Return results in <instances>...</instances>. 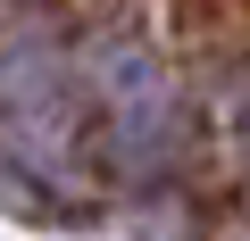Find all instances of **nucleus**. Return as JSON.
<instances>
[{"label": "nucleus", "instance_id": "3", "mask_svg": "<svg viewBox=\"0 0 250 241\" xmlns=\"http://www.w3.org/2000/svg\"><path fill=\"white\" fill-rule=\"evenodd\" d=\"M242 133H250V92H242Z\"/></svg>", "mask_w": 250, "mask_h": 241}, {"label": "nucleus", "instance_id": "2", "mask_svg": "<svg viewBox=\"0 0 250 241\" xmlns=\"http://www.w3.org/2000/svg\"><path fill=\"white\" fill-rule=\"evenodd\" d=\"M0 150L34 183H75L83 158V58L50 34H17L0 50Z\"/></svg>", "mask_w": 250, "mask_h": 241}, {"label": "nucleus", "instance_id": "1", "mask_svg": "<svg viewBox=\"0 0 250 241\" xmlns=\"http://www.w3.org/2000/svg\"><path fill=\"white\" fill-rule=\"evenodd\" d=\"M83 92L100 108V150L108 175L125 183H159L184 158V92L167 75V58L134 34H100L83 50Z\"/></svg>", "mask_w": 250, "mask_h": 241}]
</instances>
